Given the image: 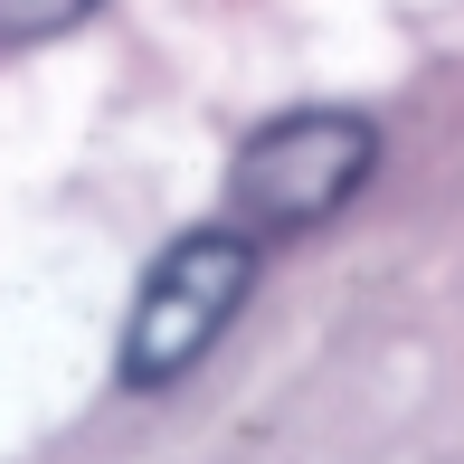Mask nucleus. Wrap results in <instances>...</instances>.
Segmentation results:
<instances>
[{
  "instance_id": "1",
  "label": "nucleus",
  "mask_w": 464,
  "mask_h": 464,
  "mask_svg": "<svg viewBox=\"0 0 464 464\" xmlns=\"http://www.w3.org/2000/svg\"><path fill=\"white\" fill-rule=\"evenodd\" d=\"M370 171H379V133L361 114H342V104L276 114L227 161V227H246V237H304L332 208H351V189Z\"/></svg>"
},
{
  "instance_id": "2",
  "label": "nucleus",
  "mask_w": 464,
  "mask_h": 464,
  "mask_svg": "<svg viewBox=\"0 0 464 464\" xmlns=\"http://www.w3.org/2000/svg\"><path fill=\"white\" fill-rule=\"evenodd\" d=\"M246 285H256L246 227H189L180 246H161V266L133 294V323H123V389H171L180 370H199L208 342L246 313Z\"/></svg>"
},
{
  "instance_id": "3",
  "label": "nucleus",
  "mask_w": 464,
  "mask_h": 464,
  "mask_svg": "<svg viewBox=\"0 0 464 464\" xmlns=\"http://www.w3.org/2000/svg\"><path fill=\"white\" fill-rule=\"evenodd\" d=\"M95 0H0V38H57V29H76Z\"/></svg>"
}]
</instances>
